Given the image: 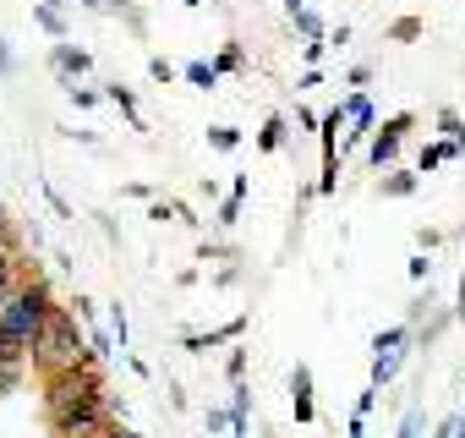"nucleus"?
I'll list each match as a JSON object with an SVG mask.
<instances>
[{
  "label": "nucleus",
  "mask_w": 465,
  "mask_h": 438,
  "mask_svg": "<svg viewBox=\"0 0 465 438\" xmlns=\"http://www.w3.org/2000/svg\"><path fill=\"white\" fill-rule=\"evenodd\" d=\"M438 126H443V132H449V143L465 154V126H460V115H454V110H438Z\"/></svg>",
  "instance_id": "nucleus-22"
},
{
  "label": "nucleus",
  "mask_w": 465,
  "mask_h": 438,
  "mask_svg": "<svg viewBox=\"0 0 465 438\" xmlns=\"http://www.w3.org/2000/svg\"><path fill=\"white\" fill-rule=\"evenodd\" d=\"M181 77H186L192 88H213V83H219V66H213V61H186Z\"/></svg>",
  "instance_id": "nucleus-15"
},
{
  "label": "nucleus",
  "mask_w": 465,
  "mask_h": 438,
  "mask_svg": "<svg viewBox=\"0 0 465 438\" xmlns=\"http://www.w3.org/2000/svg\"><path fill=\"white\" fill-rule=\"evenodd\" d=\"M454 154H460L454 143H427V148H421V175H427L432 164H443V159H454Z\"/></svg>",
  "instance_id": "nucleus-19"
},
{
  "label": "nucleus",
  "mask_w": 465,
  "mask_h": 438,
  "mask_svg": "<svg viewBox=\"0 0 465 438\" xmlns=\"http://www.w3.org/2000/svg\"><path fill=\"white\" fill-rule=\"evenodd\" d=\"M104 99H110V105H121V115L132 121V132H148V121H143V110H137V99H132V88H126V83H104Z\"/></svg>",
  "instance_id": "nucleus-11"
},
{
  "label": "nucleus",
  "mask_w": 465,
  "mask_h": 438,
  "mask_svg": "<svg viewBox=\"0 0 465 438\" xmlns=\"http://www.w3.org/2000/svg\"><path fill=\"white\" fill-rule=\"evenodd\" d=\"M34 23H39L50 39H66V12L55 6V0H34Z\"/></svg>",
  "instance_id": "nucleus-12"
},
{
  "label": "nucleus",
  "mask_w": 465,
  "mask_h": 438,
  "mask_svg": "<svg viewBox=\"0 0 465 438\" xmlns=\"http://www.w3.org/2000/svg\"><path fill=\"white\" fill-rule=\"evenodd\" d=\"M66 99H72L77 110H88V105H99L104 94H94V88H83V83H72V88H66Z\"/></svg>",
  "instance_id": "nucleus-25"
},
{
  "label": "nucleus",
  "mask_w": 465,
  "mask_h": 438,
  "mask_svg": "<svg viewBox=\"0 0 465 438\" xmlns=\"http://www.w3.org/2000/svg\"><path fill=\"white\" fill-rule=\"evenodd\" d=\"M400 438H421V411H416V405L400 416Z\"/></svg>",
  "instance_id": "nucleus-28"
},
{
  "label": "nucleus",
  "mask_w": 465,
  "mask_h": 438,
  "mask_svg": "<svg viewBox=\"0 0 465 438\" xmlns=\"http://www.w3.org/2000/svg\"><path fill=\"white\" fill-rule=\"evenodd\" d=\"M45 203H50V208H55V214H61V219H77V214H72V208H66V197H61V192H55V186H45Z\"/></svg>",
  "instance_id": "nucleus-29"
},
{
  "label": "nucleus",
  "mask_w": 465,
  "mask_h": 438,
  "mask_svg": "<svg viewBox=\"0 0 465 438\" xmlns=\"http://www.w3.org/2000/svg\"><path fill=\"white\" fill-rule=\"evenodd\" d=\"M236 143H242V132H236V126H208V148L230 154V148H236Z\"/></svg>",
  "instance_id": "nucleus-20"
},
{
  "label": "nucleus",
  "mask_w": 465,
  "mask_h": 438,
  "mask_svg": "<svg viewBox=\"0 0 465 438\" xmlns=\"http://www.w3.org/2000/svg\"><path fill=\"white\" fill-rule=\"evenodd\" d=\"M242 329H247V318H230L224 329H208V334H181V345H186V351H213V345H224V340H242Z\"/></svg>",
  "instance_id": "nucleus-9"
},
{
  "label": "nucleus",
  "mask_w": 465,
  "mask_h": 438,
  "mask_svg": "<svg viewBox=\"0 0 465 438\" xmlns=\"http://www.w3.org/2000/svg\"><path fill=\"white\" fill-rule=\"evenodd\" d=\"M23 285V258H17V236H0V302Z\"/></svg>",
  "instance_id": "nucleus-7"
},
{
  "label": "nucleus",
  "mask_w": 465,
  "mask_h": 438,
  "mask_svg": "<svg viewBox=\"0 0 465 438\" xmlns=\"http://www.w3.org/2000/svg\"><path fill=\"white\" fill-rule=\"evenodd\" d=\"M416 192V170H389L383 175V197H411Z\"/></svg>",
  "instance_id": "nucleus-17"
},
{
  "label": "nucleus",
  "mask_w": 465,
  "mask_h": 438,
  "mask_svg": "<svg viewBox=\"0 0 465 438\" xmlns=\"http://www.w3.org/2000/svg\"><path fill=\"white\" fill-rule=\"evenodd\" d=\"M242 203H247V175H236V186H230V197L219 203V219H213V225H236V219H242Z\"/></svg>",
  "instance_id": "nucleus-13"
},
{
  "label": "nucleus",
  "mask_w": 465,
  "mask_h": 438,
  "mask_svg": "<svg viewBox=\"0 0 465 438\" xmlns=\"http://www.w3.org/2000/svg\"><path fill=\"white\" fill-rule=\"evenodd\" d=\"M291 400H296V422L307 427V422L318 416V400H312V367H307V362H296V373H291Z\"/></svg>",
  "instance_id": "nucleus-6"
},
{
  "label": "nucleus",
  "mask_w": 465,
  "mask_h": 438,
  "mask_svg": "<svg viewBox=\"0 0 465 438\" xmlns=\"http://www.w3.org/2000/svg\"><path fill=\"white\" fill-rule=\"evenodd\" d=\"M50 313H55V302H50L45 280H23L6 302H0V329H6V340H12L17 351H28V356H34V345H39V334H45Z\"/></svg>",
  "instance_id": "nucleus-2"
},
{
  "label": "nucleus",
  "mask_w": 465,
  "mask_h": 438,
  "mask_svg": "<svg viewBox=\"0 0 465 438\" xmlns=\"http://www.w3.org/2000/svg\"><path fill=\"white\" fill-rule=\"evenodd\" d=\"M224 373H230V383H242L247 378V351H230L224 356Z\"/></svg>",
  "instance_id": "nucleus-23"
},
{
  "label": "nucleus",
  "mask_w": 465,
  "mask_h": 438,
  "mask_svg": "<svg viewBox=\"0 0 465 438\" xmlns=\"http://www.w3.org/2000/svg\"><path fill=\"white\" fill-rule=\"evenodd\" d=\"M285 137H291V121H285V115H269V121H263V132H258V148H263V154H274V148H285Z\"/></svg>",
  "instance_id": "nucleus-14"
},
{
  "label": "nucleus",
  "mask_w": 465,
  "mask_h": 438,
  "mask_svg": "<svg viewBox=\"0 0 465 438\" xmlns=\"http://www.w3.org/2000/svg\"><path fill=\"white\" fill-rule=\"evenodd\" d=\"M12 72H17V55H12L6 39H0V77H12Z\"/></svg>",
  "instance_id": "nucleus-30"
},
{
  "label": "nucleus",
  "mask_w": 465,
  "mask_h": 438,
  "mask_svg": "<svg viewBox=\"0 0 465 438\" xmlns=\"http://www.w3.org/2000/svg\"><path fill=\"white\" fill-rule=\"evenodd\" d=\"M372 83V66H351V88H367Z\"/></svg>",
  "instance_id": "nucleus-33"
},
{
  "label": "nucleus",
  "mask_w": 465,
  "mask_h": 438,
  "mask_svg": "<svg viewBox=\"0 0 465 438\" xmlns=\"http://www.w3.org/2000/svg\"><path fill=\"white\" fill-rule=\"evenodd\" d=\"M213 66H219V72H242V66H247V50H242L236 39H230V45L219 50V61H213Z\"/></svg>",
  "instance_id": "nucleus-18"
},
{
  "label": "nucleus",
  "mask_w": 465,
  "mask_h": 438,
  "mask_svg": "<svg viewBox=\"0 0 465 438\" xmlns=\"http://www.w3.org/2000/svg\"><path fill=\"white\" fill-rule=\"evenodd\" d=\"M45 400H50V427L61 438H104V427H110L104 383H99V373L88 362L66 367V373H50L45 378Z\"/></svg>",
  "instance_id": "nucleus-1"
},
{
  "label": "nucleus",
  "mask_w": 465,
  "mask_h": 438,
  "mask_svg": "<svg viewBox=\"0 0 465 438\" xmlns=\"http://www.w3.org/2000/svg\"><path fill=\"white\" fill-rule=\"evenodd\" d=\"M323 50H329V45H323V39H307V45H302V55H307V61H312V66H318V61H323Z\"/></svg>",
  "instance_id": "nucleus-32"
},
{
  "label": "nucleus",
  "mask_w": 465,
  "mask_h": 438,
  "mask_svg": "<svg viewBox=\"0 0 465 438\" xmlns=\"http://www.w3.org/2000/svg\"><path fill=\"white\" fill-rule=\"evenodd\" d=\"M50 66H55L61 88H72V83H83V77L94 72V55H88V50H77V45H66V39H55V50H50Z\"/></svg>",
  "instance_id": "nucleus-5"
},
{
  "label": "nucleus",
  "mask_w": 465,
  "mask_h": 438,
  "mask_svg": "<svg viewBox=\"0 0 465 438\" xmlns=\"http://www.w3.org/2000/svg\"><path fill=\"white\" fill-rule=\"evenodd\" d=\"M104 438H143V433H132V427H104Z\"/></svg>",
  "instance_id": "nucleus-35"
},
{
  "label": "nucleus",
  "mask_w": 465,
  "mask_h": 438,
  "mask_svg": "<svg viewBox=\"0 0 465 438\" xmlns=\"http://www.w3.org/2000/svg\"><path fill=\"white\" fill-rule=\"evenodd\" d=\"M181 6H203V0H181Z\"/></svg>",
  "instance_id": "nucleus-37"
},
{
  "label": "nucleus",
  "mask_w": 465,
  "mask_h": 438,
  "mask_svg": "<svg viewBox=\"0 0 465 438\" xmlns=\"http://www.w3.org/2000/svg\"><path fill=\"white\" fill-rule=\"evenodd\" d=\"M389 39H421V23L416 17H400V23H389Z\"/></svg>",
  "instance_id": "nucleus-24"
},
{
  "label": "nucleus",
  "mask_w": 465,
  "mask_h": 438,
  "mask_svg": "<svg viewBox=\"0 0 465 438\" xmlns=\"http://www.w3.org/2000/svg\"><path fill=\"white\" fill-rule=\"evenodd\" d=\"M148 77H153V83H170V77H175V66H170L164 55H148Z\"/></svg>",
  "instance_id": "nucleus-27"
},
{
  "label": "nucleus",
  "mask_w": 465,
  "mask_h": 438,
  "mask_svg": "<svg viewBox=\"0 0 465 438\" xmlns=\"http://www.w3.org/2000/svg\"><path fill=\"white\" fill-rule=\"evenodd\" d=\"M203 422H208V433H219V427H230V411H219V405H208V416H203Z\"/></svg>",
  "instance_id": "nucleus-31"
},
{
  "label": "nucleus",
  "mask_w": 465,
  "mask_h": 438,
  "mask_svg": "<svg viewBox=\"0 0 465 438\" xmlns=\"http://www.w3.org/2000/svg\"><path fill=\"white\" fill-rule=\"evenodd\" d=\"M345 110H351V132H345V137H351V143L372 137V121H378V115H372V99H367V94H351Z\"/></svg>",
  "instance_id": "nucleus-10"
},
{
  "label": "nucleus",
  "mask_w": 465,
  "mask_h": 438,
  "mask_svg": "<svg viewBox=\"0 0 465 438\" xmlns=\"http://www.w3.org/2000/svg\"><path fill=\"white\" fill-rule=\"evenodd\" d=\"M110 334H115V345H121V351L132 345V324H126V313H121V302L110 307Z\"/></svg>",
  "instance_id": "nucleus-21"
},
{
  "label": "nucleus",
  "mask_w": 465,
  "mask_h": 438,
  "mask_svg": "<svg viewBox=\"0 0 465 438\" xmlns=\"http://www.w3.org/2000/svg\"><path fill=\"white\" fill-rule=\"evenodd\" d=\"M104 12H115V17H121V23H126L132 34H148V17H143V12L132 6V0H104Z\"/></svg>",
  "instance_id": "nucleus-16"
},
{
  "label": "nucleus",
  "mask_w": 465,
  "mask_h": 438,
  "mask_svg": "<svg viewBox=\"0 0 465 438\" xmlns=\"http://www.w3.org/2000/svg\"><path fill=\"white\" fill-rule=\"evenodd\" d=\"M296 28H302V39H323V23L312 17V12H302V17H291Z\"/></svg>",
  "instance_id": "nucleus-26"
},
{
  "label": "nucleus",
  "mask_w": 465,
  "mask_h": 438,
  "mask_svg": "<svg viewBox=\"0 0 465 438\" xmlns=\"http://www.w3.org/2000/svg\"><path fill=\"white\" fill-rule=\"evenodd\" d=\"M416 126V115L405 110V115H394V121H383L378 132H372V148H367V164L372 170H389L394 159H400V143H405V132Z\"/></svg>",
  "instance_id": "nucleus-4"
},
{
  "label": "nucleus",
  "mask_w": 465,
  "mask_h": 438,
  "mask_svg": "<svg viewBox=\"0 0 465 438\" xmlns=\"http://www.w3.org/2000/svg\"><path fill=\"white\" fill-rule=\"evenodd\" d=\"M427 274H432V264H427V253H421V258H411V280H427Z\"/></svg>",
  "instance_id": "nucleus-34"
},
{
  "label": "nucleus",
  "mask_w": 465,
  "mask_h": 438,
  "mask_svg": "<svg viewBox=\"0 0 465 438\" xmlns=\"http://www.w3.org/2000/svg\"><path fill=\"white\" fill-rule=\"evenodd\" d=\"M34 362H39V373H45V378L88 362V340H83V329H77L72 307H55V313H50V324H45V334H39V345H34Z\"/></svg>",
  "instance_id": "nucleus-3"
},
{
  "label": "nucleus",
  "mask_w": 465,
  "mask_h": 438,
  "mask_svg": "<svg viewBox=\"0 0 465 438\" xmlns=\"http://www.w3.org/2000/svg\"><path fill=\"white\" fill-rule=\"evenodd\" d=\"M405 356H411L405 345H394V351H372V378H367V383H372V389L394 383V378H400V367H405Z\"/></svg>",
  "instance_id": "nucleus-8"
},
{
  "label": "nucleus",
  "mask_w": 465,
  "mask_h": 438,
  "mask_svg": "<svg viewBox=\"0 0 465 438\" xmlns=\"http://www.w3.org/2000/svg\"><path fill=\"white\" fill-rule=\"evenodd\" d=\"M285 12H291V17H302V12H307V0H285Z\"/></svg>",
  "instance_id": "nucleus-36"
}]
</instances>
